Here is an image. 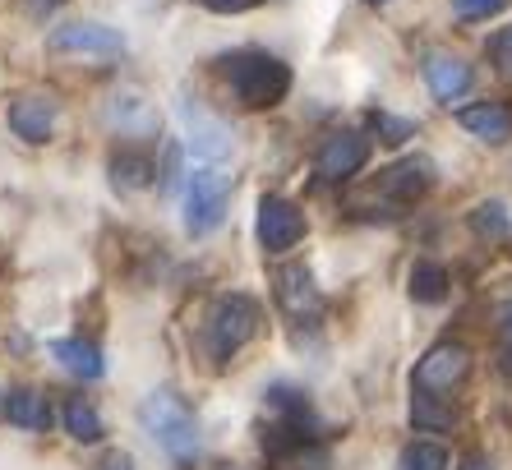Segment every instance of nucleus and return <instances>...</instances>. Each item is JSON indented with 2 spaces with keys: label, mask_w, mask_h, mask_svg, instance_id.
Returning a JSON list of instances; mask_svg holds the SVG:
<instances>
[{
  "label": "nucleus",
  "mask_w": 512,
  "mask_h": 470,
  "mask_svg": "<svg viewBox=\"0 0 512 470\" xmlns=\"http://www.w3.org/2000/svg\"><path fill=\"white\" fill-rule=\"evenodd\" d=\"M139 424H143V434L153 438L171 461H180V466H190V461L199 457V447H203L199 420H194V411L176 392H148V397L139 401Z\"/></svg>",
  "instance_id": "obj_1"
},
{
  "label": "nucleus",
  "mask_w": 512,
  "mask_h": 470,
  "mask_svg": "<svg viewBox=\"0 0 512 470\" xmlns=\"http://www.w3.org/2000/svg\"><path fill=\"white\" fill-rule=\"evenodd\" d=\"M227 79H231V93L250 111H263V106H277L286 93H291V70L286 60L268 56V51H236L227 60Z\"/></svg>",
  "instance_id": "obj_2"
},
{
  "label": "nucleus",
  "mask_w": 512,
  "mask_h": 470,
  "mask_svg": "<svg viewBox=\"0 0 512 470\" xmlns=\"http://www.w3.org/2000/svg\"><path fill=\"white\" fill-rule=\"evenodd\" d=\"M263 328V309L250 295H222L213 309H208V323H203V341H208V355L213 360H231L236 351H245Z\"/></svg>",
  "instance_id": "obj_3"
},
{
  "label": "nucleus",
  "mask_w": 512,
  "mask_h": 470,
  "mask_svg": "<svg viewBox=\"0 0 512 470\" xmlns=\"http://www.w3.org/2000/svg\"><path fill=\"white\" fill-rule=\"evenodd\" d=\"M231 203V176L222 171V162H194L190 180H185V231L208 235L222 226Z\"/></svg>",
  "instance_id": "obj_4"
},
{
  "label": "nucleus",
  "mask_w": 512,
  "mask_h": 470,
  "mask_svg": "<svg viewBox=\"0 0 512 470\" xmlns=\"http://www.w3.org/2000/svg\"><path fill=\"white\" fill-rule=\"evenodd\" d=\"M466 374H471V351L462 341H439V346H429L425 360L416 365L411 388L420 397H448V392H457L466 383Z\"/></svg>",
  "instance_id": "obj_5"
},
{
  "label": "nucleus",
  "mask_w": 512,
  "mask_h": 470,
  "mask_svg": "<svg viewBox=\"0 0 512 470\" xmlns=\"http://www.w3.org/2000/svg\"><path fill=\"white\" fill-rule=\"evenodd\" d=\"M180 125H185V148L194 153V162H222V157H231L236 134L208 106L194 102V97H180Z\"/></svg>",
  "instance_id": "obj_6"
},
{
  "label": "nucleus",
  "mask_w": 512,
  "mask_h": 470,
  "mask_svg": "<svg viewBox=\"0 0 512 470\" xmlns=\"http://www.w3.org/2000/svg\"><path fill=\"white\" fill-rule=\"evenodd\" d=\"M273 295H277V309H282L291 323L314 328L323 318V295H319V286H314L310 268H300V263H286V268L273 272Z\"/></svg>",
  "instance_id": "obj_7"
},
{
  "label": "nucleus",
  "mask_w": 512,
  "mask_h": 470,
  "mask_svg": "<svg viewBox=\"0 0 512 470\" xmlns=\"http://www.w3.org/2000/svg\"><path fill=\"white\" fill-rule=\"evenodd\" d=\"M47 47L56 56H79V60H111L125 51V37L107 24H60L51 28Z\"/></svg>",
  "instance_id": "obj_8"
},
{
  "label": "nucleus",
  "mask_w": 512,
  "mask_h": 470,
  "mask_svg": "<svg viewBox=\"0 0 512 470\" xmlns=\"http://www.w3.org/2000/svg\"><path fill=\"white\" fill-rule=\"evenodd\" d=\"M300 235H305V212L282 194H268L259 203V245L268 254H286L300 245Z\"/></svg>",
  "instance_id": "obj_9"
},
{
  "label": "nucleus",
  "mask_w": 512,
  "mask_h": 470,
  "mask_svg": "<svg viewBox=\"0 0 512 470\" xmlns=\"http://www.w3.org/2000/svg\"><path fill=\"white\" fill-rule=\"evenodd\" d=\"M370 162V139L365 134H328L314 153L319 180H351L360 166Z\"/></svg>",
  "instance_id": "obj_10"
},
{
  "label": "nucleus",
  "mask_w": 512,
  "mask_h": 470,
  "mask_svg": "<svg viewBox=\"0 0 512 470\" xmlns=\"http://www.w3.org/2000/svg\"><path fill=\"white\" fill-rule=\"evenodd\" d=\"M56 97L51 93H19V97H10V130L19 134L24 143H47L51 139V130H56Z\"/></svg>",
  "instance_id": "obj_11"
},
{
  "label": "nucleus",
  "mask_w": 512,
  "mask_h": 470,
  "mask_svg": "<svg viewBox=\"0 0 512 470\" xmlns=\"http://www.w3.org/2000/svg\"><path fill=\"white\" fill-rule=\"evenodd\" d=\"M107 125L120 134V139H157V130H162L157 106L143 93H130V88L107 102Z\"/></svg>",
  "instance_id": "obj_12"
},
{
  "label": "nucleus",
  "mask_w": 512,
  "mask_h": 470,
  "mask_svg": "<svg viewBox=\"0 0 512 470\" xmlns=\"http://www.w3.org/2000/svg\"><path fill=\"white\" fill-rule=\"evenodd\" d=\"M425 83H429V93L439 97L443 106H453L462 102L466 93H471V83H476V74H471V65H466L462 56H443V51H434V56H425Z\"/></svg>",
  "instance_id": "obj_13"
},
{
  "label": "nucleus",
  "mask_w": 512,
  "mask_h": 470,
  "mask_svg": "<svg viewBox=\"0 0 512 470\" xmlns=\"http://www.w3.org/2000/svg\"><path fill=\"white\" fill-rule=\"evenodd\" d=\"M429 185H434V166H429L425 157H406V162L388 166L383 180H379V189L388 194V199H397V203H416Z\"/></svg>",
  "instance_id": "obj_14"
},
{
  "label": "nucleus",
  "mask_w": 512,
  "mask_h": 470,
  "mask_svg": "<svg viewBox=\"0 0 512 470\" xmlns=\"http://www.w3.org/2000/svg\"><path fill=\"white\" fill-rule=\"evenodd\" d=\"M457 125L466 134H476L485 143H508L512 139V111L503 102H476L457 111Z\"/></svg>",
  "instance_id": "obj_15"
},
{
  "label": "nucleus",
  "mask_w": 512,
  "mask_h": 470,
  "mask_svg": "<svg viewBox=\"0 0 512 470\" xmlns=\"http://www.w3.org/2000/svg\"><path fill=\"white\" fill-rule=\"evenodd\" d=\"M51 355L60 360V369H70L74 378H102V351H97L93 341H84V337H60V341H51Z\"/></svg>",
  "instance_id": "obj_16"
},
{
  "label": "nucleus",
  "mask_w": 512,
  "mask_h": 470,
  "mask_svg": "<svg viewBox=\"0 0 512 470\" xmlns=\"http://www.w3.org/2000/svg\"><path fill=\"white\" fill-rule=\"evenodd\" d=\"M5 415H10V424L33 429V434L51 429V406H47V397H42V392H33V388H14L10 397H5Z\"/></svg>",
  "instance_id": "obj_17"
},
{
  "label": "nucleus",
  "mask_w": 512,
  "mask_h": 470,
  "mask_svg": "<svg viewBox=\"0 0 512 470\" xmlns=\"http://www.w3.org/2000/svg\"><path fill=\"white\" fill-rule=\"evenodd\" d=\"M65 434H70L74 443H97V438L107 434V424H102L93 401H84V397L65 401Z\"/></svg>",
  "instance_id": "obj_18"
},
{
  "label": "nucleus",
  "mask_w": 512,
  "mask_h": 470,
  "mask_svg": "<svg viewBox=\"0 0 512 470\" xmlns=\"http://www.w3.org/2000/svg\"><path fill=\"white\" fill-rule=\"evenodd\" d=\"M111 176H116L120 189H148L157 176V166L148 153H116L111 157Z\"/></svg>",
  "instance_id": "obj_19"
},
{
  "label": "nucleus",
  "mask_w": 512,
  "mask_h": 470,
  "mask_svg": "<svg viewBox=\"0 0 512 470\" xmlns=\"http://www.w3.org/2000/svg\"><path fill=\"white\" fill-rule=\"evenodd\" d=\"M443 295H448V272H443L439 263H416V268H411V300L439 305Z\"/></svg>",
  "instance_id": "obj_20"
},
{
  "label": "nucleus",
  "mask_w": 512,
  "mask_h": 470,
  "mask_svg": "<svg viewBox=\"0 0 512 470\" xmlns=\"http://www.w3.org/2000/svg\"><path fill=\"white\" fill-rule=\"evenodd\" d=\"M471 231L480 235V240H508L512 235V217H508V208L503 203H476L471 208Z\"/></svg>",
  "instance_id": "obj_21"
},
{
  "label": "nucleus",
  "mask_w": 512,
  "mask_h": 470,
  "mask_svg": "<svg viewBox=\"0 0 512 470\" xmlns=\"http://www.w3.org/2000/svg\"><path fill=\"white\" fill-rule=\"evenodd\" d=\"M402 470H448V452L439 443H411L402 452Z\"/></svg>",
  "instance_id": "obj_22"
},
{
  "label": "nucleus",
  "mask_w": 512,
  "mask_h": 470,
  "mask_svg": "<svg viewBox=\"0 0 512 470\" xmlns=\"http://www.w3.org/2000/svg\"><path fill=\"white\" fill-rule=\"evenodd\" d=\"M443 397H420L416 392V401H411V420L420 424V429H448L453 424V411L448 406H439Z\"/></svg>",
  "instance_id": "obj_23"
},
{
  "label": "nucleus",
  "mask_w": 512,
  "mask_h": 470,
  "mask_svg": "<svg viewBox=\"0 0 512 470\" xmlns=\"http://www.w3.org/2000/svg\"><path fill=\"white\" fill-rule=\"evenodd\" d=\"M374 130L383 134V143H402V139H411V134H416V125H411V120L388 116V111H374Z\"/></svg>",
  "instance_id": "obj_24"
},
{
  "label": "nucleus",
  "mask_w": 512,
  "mask_h": 470,
  "mask_svg": "<svg viewBox=\"0 0 512 470\" xmlns=\"http://www.w3.org/2000/svg\"><path fill=\"white\" fill-rule=\"evenodd\" d=\"M508 0H453V10L462 19H489V14H499Z\"/></svg>",
  "instance_id": "obj_25"
},
{
  "label": "nucleus",
  "mask_w": 512,
  "mask_h": 470,
  "mask_svg": "<svg viewBox=\"0 0 512 470\" xmlns=\"http://www.w3.org/2000/svg\"><path fill=\"white\" fill-rule=\"evenodd\" d=\"M489 56L499 60V70L503 74H512V28H503L494 42H489Z\"/></svg>",
  "instance_id": "obj_26"
},
{
  "label": "nucleus",
  "mask_w": 512,
  "mask_h": 470,
  "mask_svg": "<svg viewBox=\"0 0 512 470\" xmlns=\"http://www.w3.org/2000/svg\"><path fill=\"white\" fill-rule=\"evenodd\" d=\"M259 0H203V10H213V14H245L254 10Z\"/></svg>",
  "instance_id": "obj_27"
},
{
  "label": "nucleus",
  "mask_w": 512,
  "mask_h": 470,
  "mask_svg": "<svg viewBox=\"0 0 512 470\" xmlns=\"http://www.w3.org/2000/svg\"><path fill=\"white\" fill-rule=\"evenodd\" d=\"M102 470H134L130 452H111V457H107V461H102Z\"/></svg>",
  "instance_id": "obj_28"
},
{
  "label": "nucleus",
  "mask_w": 512,
  "mask_h": 470,
  "mask_svg": "<svg viewBox=\"0 0 512 470\" xmlns=\"http://www.w3.org/2000/svg\"><path fill=\"white\" fill-rule=\"evenodd\" d=\"M60 5H65V0H28L33 14H51V10H60Z\"/></svg>",
  "instance_id": "obj_29"
},
{
  "label": "nucleus",
  "mask_w": 512,
  "mask_h": 470,
  "mask_svg": "<svg viewBox=\"0 0 512 470\" xmlns=\"http://www.w3.org/2000/svg\"><path fill=\"white\" fill-rule=\"evenodd\" d=\"M499 328H503V337H508V346H512V300L503 305V314H499Z\"/></svg>",
  "instance_id": "obj_30"
},
{
  "label": "nucleus",
  "mask_w": 512,
  "mask_h": 470,
  "mask_svg": "<svg viewBox=\"0 0 512 470\" xmlns=\"http://www.w3.org/2000/svg\"><path fill=\"white\" fill-rule=\"evenodd\" d=\"M462 470H489V461H485V457H466Z\"/></svg>",
  "instance_id": "obj_31"
},
{
  "label": "nucleus",
  "mask_w": 512,
  "mask_h": 470,
  "mask_svg": "<svg viewBox=\"0 0 512 470\" xmlns=\"http://www.w3.org/2000/svg\"><path fill=\"white\" fill-rule=\"evenodd\" d=\"M217 470H240V466H217Z\"/></svg>",
  "instance_id": "obj_32"
},
{
  "label": "nucleus",
  "mask_w": 512,
  "mask_h": 470,
  "mask_svg": "<svg viewBox=\"0 0 512 470\" xmlns=\"http://www.w3.org/2000/svg\"><path fill=\"white\" fill-rule=\"evenodd\" d=\"M370 5H383V0H370Z\"/></svg>",
  "instance_id": "obj_33"
}]
</instances>
